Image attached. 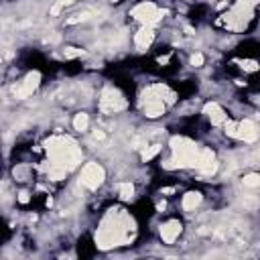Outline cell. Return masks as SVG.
<instances>
[{
    "label": "cell",
    "mask_w": 260,
    "mask_h": 260,
    "mask_svg": "<svg viewBox=\"0 0 260 260\" xmlns=\"http://www.w3.org/2000/svg\"><path fill=\"white\" fill-rule=\"evenodd\" d=\"M136 234V223L132 219V215L124 209H110L106 213V217L102 219L98 232H95V246L102 250L114 248V246H122L132 242Z\"/></svg>",
    "instance_id": "1"
},
{
    "label": "cell",
    "mask_w": 260,
    "mask_h": 260,
    "mask_svg": "<svg viewBox=\"0 0 260 260\" xmlns=\"http://www.w3.org/2000/svg\"><path fill=\"white\" fill-rule=\"evenodd\" d=\"M45 150H47V156L51 162L55 165H61L65 167L67 171L75 169L79 162H81V148L77 146V142L69 136H63V134H55V136H49L45 142H43Z\"/></svg>",
    "instance_id": "2"
},
{
    "label": "cell",
    "mask_w": 260,
    "mask_h": 260,
    "mask_svg": "<svg viewBox=\"0 0 260 260\" xmlns=\"http://www.w3.org/2000/svg\"><path fill=\"white\" fill-rule=\"evenodd\" d=\"M169 146H171L173 156L162 162L165 169L175 171V169H195L197 167V156H199L201 146L195 140H191L187 136H173Z\"/></svg>",
    "instance_id": "3"
},
{
    "label": "cell",
    "mask_w": 260,
    "mask_h": 260,
    "mask_svg": "<svg viewBox=\"0 0 260 260\" xmlns=\"http://www.w3.org/2000/svg\"><path fill=\"white\" fill-rule=\"evenodd\" d=\"M260 4V0H236V4L217 18V24L232 32H242L248 28L250 20L254 18V8Z\"/></svg>",
    "instance_id": "4"
},
{
    "label": "cell",
    "mask_w": 260,
    "mask_h": 260,
    "mask_svg": "<svg viewBox=\"0 0 260 260\" xmlns=\"http://www.w3.org/2000/svg\"><path fill=\"white\" fill-rule=\"evenodd\" d=\"M138 106H140V110H142V114L146 118H158V116L165 114V108H167L165 100L160 98V93L156 91L154 85H150V87H146V89L140 91Z\"/></svg>",
    "instance_id": "5"
},
{
    "label": "cell",
    "mask_w": 260,
    "mask_h": 260,
    "mask_svg": "<svg viewBox=\"0 0 260 260\" xmlns=\"http://www.w3.org/2000/svg\"><path fill=\"white\" fill-rule=\"evenodd\" d=\"M165 14H167V10H165V8H158V6H156L154 2H150V0L140 2V4H136V6L130 10V16H132L134 20H138L140 24H146V26L158 24V22L165 18Z\"/></svg>",
    "instance_id": "6"
},
{
    "label": "cell",
    "mask_w": 260,
    "mask_h": 260,
    "mask_svg": "<svg viewBox=\"0 0 260 260\" xmlns=\"http://www.w3.org/2000/svg\"><path fill=\"white\" fill-rule=\"evenodd\" d=\"M223 130L228 136L236 138V140H242V142H254L258 138V130H256V124L252 120H225L223 124Z\"/></svg>",
    "instance_id": "7"
},
{
    "label": "cell",
    "mask_w": 260,
    "mask_h": 260,
    "mask_svg": "<svg viewBox=\"0 0 260 260\" xmlns=\"http://www.w3.org/2000/svg\"><path fill=\"white\" fill-rule=\"evenodd\" d=\"M126 106H128V102H126V98L122 95L120 89H116L112 85H108V87L102 89V93H100V110L104 114L122 112V110H126Z\"/></svg>",
    "instance_id": "8"
},
{
    "label": "cell",
    "mask_w": 260,
    "mask_h": 260,
    "mask_svg": "<svg viewBox=\"0 0 260 260\" xmlns=\"http://www.w3.org/2000/svg\"><path fill=\"white\" fill-rule=\"evenodd\" d=\"M104 181H106V171H104L102 165H98V162H87V165L81 169L79 183H81L85 189L95 191Z\"/></svg>",
    "instance_id": "9"
},
{
    "label": "cell",
    "mask_w": 260,
    "mask_h": 260,
    "mask_svg": "<svg viewBox=\"0 0 260 260\" xmlns=\"http://www.w3.org/2000/svg\"><path fill=\"white\" fill-rule=\"evenodd\" d=\"M39 85H41V73H39V71H28V73L18 81V85H14L12 91H14V95H16L18 100H24V98L32 95Z\"/></svg>",
    "instance_id": "10"
},
{
    "label": "cell",
    "mask_w": 260,
    "mask_h": 260,
    "mask_svg": "<svg viewBox=\"0 0 260 260\" xmlns=\"http://www.w3.org/2000/svg\"><path fill=\"white\" fill-rule=\"evenodd\" d=\"M201 175H213L217 171V158H215V152L211 148H201L199 150V156H197V167H195Z\"/></svg>",
    "instance_id": "11"
},
{
    "label": "cell",
    "mask_w": 260,
    "mask_h": 260,
    "mask_svg": "<svg viewBox=\"0 0 260 260\" xmlns=\"http://www.w3.org/2000/svg\"><path fill=\"white\" fill-rule=\"evenodd\" d=\"M203 114H205V118H207L213 126H223L225 120H228L225 110H223L217 102H207V104L203 106Z\"/></svg>",
    "instance_id": "12"
},
{
    "label": "cell",
    "mask_w": 260,
    "mask_h": 260,
    "mask_svg": "<svg viewBox=\"0 0 260 260\" xmlns=\"http://www.w3.org/2000/svg\"><path fill=\"white\" fill-rule=\"evenodd\" d=\"M160 238H162V242L165 244H173L179 236H181V232H183V223L179 221V219H167L165 223H160Z\"/></svg>",
    "instance_id": "13"
},
{
    "label": "cell",
    "mask_w": 260,
    "mask_h": 260,
    "mask_svg": "<svg viewBox=\"0 0 260 260\" xmlns=\"http://www.w3.org/2000/svg\"><path fill=\"white\" fill-rule=\"evenodd\" d=\"M152 41H154V26L142 24V26L136 30V35H134V47H136L138 51H146V49L152 45Z\"/></svg>",
    "instance_id": "14"
},
{
    "label": "cell",
    "mask_w": 260,
    "mask_h": 260,
    "mask_svg": "<svg viewBox=\"0 0 260 260\" xmlns=\"http://www.w3.org/2000/svg\"><path fill=\"white\" fill-rule=\"evenodd\" d=\"M201 201H203V195H201L199 191H187V193L183 195V199H181V205H183V209L191 211V209L199 207Z\"/></svg>",
    "instance_id": "15"
},
{
    "label": "cell",
    "mask_w": 260,
    "mask_h": 260,
    "mask_svg": "<svg viewBox=\"0 0 260 260\" xmlns=\"http://www.w3.org/2000/svg\"><path fill=\"white\" fill-rule=\"evenodd\" d=\"M154 87H156V91L160 93V98L165 100V104H167V106H169V104H175L177 93H175L169 85H165V83H154Z\"/></svg>",
    "instance_id": "16"
},
{
    "label": "cell",
    "mask_w": 260,
    "mask_h": 260,
    "mask_svg": "<svg viewBox=\"0 0 260 260\" xmlns=\"http://www.w3.org/2000/svg\"><path fill=\"white\" fill-rule=\"evenodd\" d=\"M118 195H120L122 201H132V199H134V185H132L130 181L120 183V187H118Z\"/></svg>",
    "instance_id": "17"
},
{
    "label": "cell",
    "mask_w": 260,
    "mask_h": 260,
    "mask_svg": "<svg viewBox=\"0 0 260 260\" xmlns=\"http://www.w3.org/2000/svg\"><path fill=\"white\" fill-rule=\"evenodd\" d=\"M236 63L244 73H256L260 69V63L254 59H236Z\"/></svg>",
    "instance_id": "18"
},
{
    "label": "cell",
    "mask_w": 260,
    "mask_h": 260,
    "mask_svg": "<svg viewBox=\"0 0 260 260\" xmlns=\"http://www.w3.org/2000/svg\"><path fill=\"white\" fill-rule=\"evenodd\" d=\"M87 126H89V116H87L85 112H77L75 118H73V128H75L77 132H85Z\"/></svg>",
    "instance_id": "19"
},
{
    "label": "cell",
    "mask_w": 260,
    "mask_h": 260,
    "mask_svg": "<svg viewBox=\"0 0 260 260\" xmlns=\"http://www.w3.org/2000/svg\"><path fill=\"white\" fill-rule=\"evenodd\" d=\"M63 57L65 59H79V57H85V51L79 49V47H65L63 49Z\"/></svg>",
    "instance_id": "20"
},
{
    "label": "cell",
    "mask_w": 260,
    "mask_h": 260,
    "mask_svg": "<svg viewBox=\"0 0 260 260\" xmlns=\"http://www.w3.org/2000/svg\"><path fill=\"white\" fill-rule=\"evenodd\" d=\"M158 152H160V146H158V144H152V146H146V148L142 150V154H140V156H142V160L146 162V160H152Z\"/></svg>",
    "instance_id": "21"
},
{
    "label": "cell",
    "mask_w": 260,
    "mask_h": 260,
    "mask_svg": "<svg viewBox=\"0 0 260 260\" xmlns=\"http://www.w3.org/2000/svg\"><path fill=\"white\" fill-rule=\"evenodd\" d=\"M242 183H244V187H250V189L258 187V185H260V173H250V175H246V177L242 179Z\"/></svg>",
    "instance_id": "22"
},
{
    "label": "cell",
    "mask_w": 260,
    "mask_h": 260,
    "mask_svg": "<svg viewBox=\"0 0 260 260\" xmlns=\"http://www.w3.org/2000/svg\"><path fill=\"white\" fill-rule=\"evenodd\" d=\"M203 63H205V57H203L201 53H193V55H191V65H193V67H201Z\"/></svg>",
    "instance_id": "23"
},
{
    "label": "cell",
    "mask_w": 260,
    "mask_h": 260,
    "mask_svg": "<svg viewBox=\"0 0 260 260\" xmlns=\"http://www.w3.org/2000/svg\"><path fill=\"white\" fill-rule=\"evenodd\" d=\"M63 6H65V2H63V0H59V2H57V4L51 8V14H53V16H57V14L61 12V8H63Z\"/></svg>",
    "instance_id": "24"
},
{
    "label": "cell",
    "mask_w": 260,
    "mask_h": 260,
    "mask_svg": "<svg viewBox=\"0 0 260 260\" xmlns=\"http://www.w3.org/2000/svg\"><path fill=\"white\" fill-rule=\"evenodd\" d=\"M28 199H30V197H28V193H26V191L18 193V201H20V203H28Z\"/></svg>",
    "instance_id": "25"
},
{
    "label": "cell",
    "mask_w": 260,
    "mask_h": 260,
    "mask_svg": "<svg viewBox=\"0 0 260 260\" xmlns=\"http://www.w3.org/2000/svg\"><path fill=\"white\" fill-rule=\"evenodd\" d=\"M104 136H106V134H104V132H100V130H95V132H93V138H95V140H104Z\"/></svg>",
    "instance_id": "26"
},
{
    "label": "cell",
    "mask_w": 260,
    "mask_h": 260,
    "mask_svg": "<svg viewBox=\"0 0 260 260\" xmlns=\"http://www.w3.org/2000/svg\"><path fill=\"white\" fill-rule=\"evenodd\" d=\"M173 191H175V187H165V189H160V195H169Z\"/></svg>",
    "instance_id": "27"
},
{
    "label": "cell",
    "mask_w": 260,
    "mask_h": 260,
    "mask_svg": "<svg viewBox=\"0 0 260 260\" xmlns=\"http://www.w3.org/2000/svg\"><path fill=\"white\" fill-rule=\"evenodd\" d=\"M254 102H256V104H260V93H258V95H254Z\"/></svg>",
    "instance_id": "28"
},
{
    "label": "cell",
    "mask_w": 260,
    "mask_h": 260,
    "mask_svg": "<svg viewBox=\"0 0 260 260\" xmlns=\"http://www.w3.org/2000/svg\"><path fill=\"white\" fill-rule=\"evenodd\" d=\"M63 2H65V4H73L75 0H63Z\"/></svg>",
    "instance_id": "29"
}]
</instances>
